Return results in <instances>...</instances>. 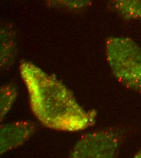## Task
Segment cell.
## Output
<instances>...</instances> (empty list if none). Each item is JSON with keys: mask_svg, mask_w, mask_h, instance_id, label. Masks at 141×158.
Masks as SVG:
<instances>
[{"mask_svg": "<svg viewBox=\"0 0 141 158\" xmlns=\"http://www.w3.org/2000/svg\"><path fill=\"white\" fill-rule=\"evenodd\" d=\"M19 70L31 111L44 127L60 131L76 132L96 123L97 111L83 108L59 80L27 61H21Z\"/></svg>", "mask_w": 141, "mask_h": 158, "instance_id": "cell-1", "label": "cell"}, {"mask_svg": "<svg viewBox=\"0 0 141 158\" xmlns=\"http://www.w3.org/2000/svg\"><path fill=\"white\" fill-rule=\"evenodd\" d=\"M108 64L116 79L141 94V48L125 37H110L105 43Z\"/></svg>", "mask_w": 141, "mask_h": 158, "instance_id": "cell-2", "label": "cell"}, {"mask_svg": "<svg viewBox=\"0 0 141 158\" xmlns=\"http://www.w3.org/2000/svg\"><path fill=\"white\" fill-rule=\"evenodd\" d=\"M123 138V131L114 127L87 133L76 142L69 157L114 158L118 155Z\"/></svg>", "mask_w": 141, "mask_h": 158, "instance_id": "cell-3", "label": "cell"}, {"mask_svg": "<svg viewBox=\"0 0 141 158\" xmlns=\"http://www.w3.org/2000/svg\"><path fill=\"white\" fill-rule=\"evenodd\" d=\"M35 123L29 120H19L3 124L0 128V153L18 148L35 133Z\"/></svg>", "mask_w": 141, "mask_h": 158, "instance_id": "cell-4", "label": "cell"}, {"mask_svg": "<svg viewBox=\"0 0 141 158\" xmlns=\"http://www.w3.org/2000/svg\"><path fill=\"white\" fill-rule=\"evenodd\" d=\"M0 64L2 71L7 70L14 64L17 54L16 34L12 27L2 25L1 27Z\"/></svg>", "mask_w": 141, "mask_h": 158, "instance_id": "cell-5", "label": "cell"}, {"mask_svg": "<svg viewBox=\"0 0 141 158\" xmlns=\"http://www.w3.org/2000/svg\"><path fill=\"white\" fill-rule=\"evenodd\" d=\"M115 11L125 20L141 19V0H110Z\"/></svg>", "mask_w": 141, "mask_h": 158, "instance_id": "cell-6", "label": "cell"}, {"mask_svg": "<svg viewBox=\"0 0 141 158\" xmlns=\"http://www.w3.org/2000/svg\"><path fill=\"white\" fill-rule=\"evenodd\" d=\"M18 94L17 88L12 83L5 84L0 88V119L2 121L11 109Z\"/></svg>", "mask_w": 141, "mask_h": 158, "instance_id": "cell-7", "label": "cell"}, {"mask_svg": "<svg viewBox=\"0 0 141 158\" xmlns=\"http://www.w3.org/2000/svg\"><path fill=\"white\" fill-rule=\"evenodd\" d=\"M52 4L71 10H79L88 7L93 0H48Z\"/></svg>", "mask_w": 141, "mask_h": 158, "instance_id": "cell-8", "label": "cell"}, {"mask_svg": "<svg viewBox=\"0 0 141 158\" xmlns=\"http://www.w3.org/2000/svg\"><path fill=\"white\" fill-rule=\"evenodd\" d=\"M135 158H141V147L139 149V150L135 154Z\"/></svg>", "mask_w": 141, "mask_h": 158, "instance_id": "cell-9", "label": "cell"}]
</instances>
